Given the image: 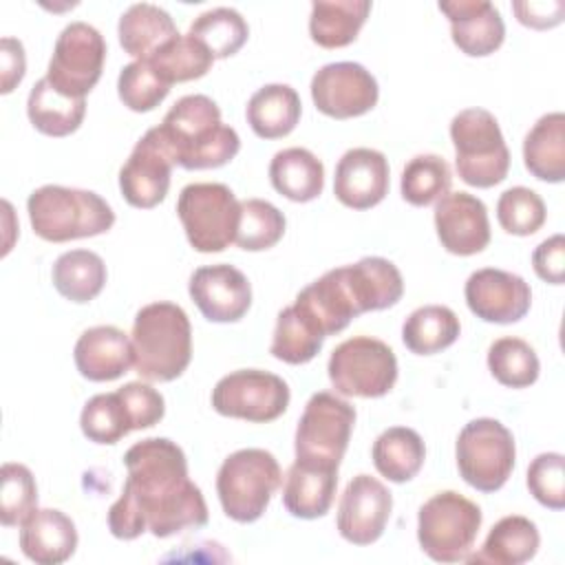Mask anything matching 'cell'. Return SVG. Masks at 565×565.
<instances>
[{
	"label": "cell",
	"instance_id": "f1b7e54d",
	"mask_svg": "<svg viewBox=\"0 0 565 565\" xmlns=\"http://www.w3.org/2000/svg\"><path fill=\"white\" fill-rule=\"evenodd\" d=\"M302 104L289 84H265L247 102V124L260 139L287 137L300 121Z\"/></svg>",
	"mask_w": 565,
	"mask_h": 565
},
{
	"label": "cell",
	"instance_id": "74e56055",
	"mask_svg": "<svg viewBox=\"0 0 565 565\" xmlns=\"http://www.w3.org/2000/svg\"><path fill=\"white\" fill-rule=\"evenodd\" d=\"M192 38L203 42L214 60L232 57L243 49L249 38V26L245 18L230 7H216L203 11L188 31Z\"/></svg>",
	"mask_w": 565,
	"mask_h": 565
},
{
	"label": "cell",
	"instance_id": "816d5d0a",
	"mask_svg": "<svg viewBox=\"0 0 565 565\" xmlns=\"http://www.w3.org/2000/svg\"><path fill=\"white\" fill-rule=\"evenodd\" d=\"M0 75H2V84H0V93L7 95L11 93L24 77L26 71V57H24V46L20 40L15 38H2L0 42Z\"/></svg>",
	"mask_w": 565,
	"mask_h": 565
},
{
	"label": "cell",
	"instance_id": "8992f818",
	"mask_svg": "<svg viewBox=\"0 0 565 565\" xmlns=\"http://www.w3.org/2000/svg\"><path fill=\"white\" fill-rule=\"evenodd\" d=\"M455 168L468 185L492 188L508 177L510 150L494 115L486 108H463L450 121Z\"/></svg>",
	"mask_w": 565,
	"mask_h": 565
},
{
	"label": "cell",
	"instance_id": "c3c4849f",
	"mask_svg": "<svg viewBox=\"0 0 565 565\" xmlns=\"http://www.w3.org/2000/svg\"><path fill=\"white\" fill-rule=\"evenodd\" d=\"M117 393L128 411L132 430L152 428L154 424H159L163 419V413H166L163 395L157 388H152L150 384L128 382L121 388H117Z\"/></svg>",
	"mask_w": 565,
	"mask_h": 565
},
{
	"label": "cell",
	"instance_id": "5bb4252c",
	"mask_svg": "<svg viewBox=\"0 0 565 565\" xmlns=\"http://www.w3.org/2000/svg\"><path fill=\"white\" fill-rule=\"evenodd\" d=\"M377 79L358 62H331L311 77L316 108L333 119L360 117L377 104Z\"/></svg>",
	"mask_w": 565,
	"mask_h": 565
},
{
	"label": "cell",
	"instance_id": "9c48e42d",
	"mask_svg": "<svg viewBox=\"0 0 565 565\" xmlns=\"http://www.w3.org/2000/svg\"><path fill=\"white\" fill-rule=\"evenodd\" d=\"M455 457L468 486L479 492H497L514 470V437L499 419L479 417L461 428Z\"/></svg>",
	"mask_w": 565,
	"mask_h": 565
},
{
	"label": "cell",
	"instance_id": "60d3db41",
	"mask_svg": "<svg viewBox=\"0 0 565 565\" xmlns=\"http://www.w3.org/2000/svg\"><path fill=\"white\" fill-rule=\"evenodd\" d=\"M452 183L450 166L439 154H417L402 170V196L415 207L430 205L448 194Z\"/></svg>",
	"mask_w": 565,
	"mask_h": 565
},
{
	"label": "cell",
	"instance_id": "d6a6232c",
	"mask_svg": "<svg viewBox=\"0 0 565 565\" xmlns=\"http://www.w3.org/2000/svg\"><path fill=\"white\" fill-rule=\"evenodd\" d=\"M369 13V0H316L309 15V35L322 49H342L358 38Z\"/></svg>",
	"mask_w": 565,
	"mask_h": 565
},
{
	"label": "cell",
	"instance_id": "7c38bea8",
	"mask_svg": "<svg viewBox=\"0 0 565 565\" xmlns=\"http://www.w3.org/2000/svg\"><path fill=\"white\" fill-rule=\"evenodd\" d=\"M212 406L223 417L267 424L287 411L289 386L282 377L269 371H232L223 375L212 388Z\"/></svg>",
	"mask_w": 565,
	"mask_h": 565
},
{
	"label": "cell",
	"instance_id": "4316f807",
	"mask_svg": "<svg viewBox=\"0 0 565 565\" xmlns=\"http://www.w3.org/2000/svg\"><path fill=\"white\" fill-rule=\"evenodd\" d=\"M121 49L135 60H150L161 46L179 35L170 13L150 2L130 4L117 24Z\"/></svg>",
	"mask_w": 565,
	"mask_h": 565
},
{
	"label": "cell",
	"instance_id": "ffe728a7",
	"mask_svg": "<svg viewBox=\"0 0 565 565\" xmlns=\"http://www.w3.org/2000/svg\"><path fill=\"white\" fill-rule=\"evenodd\" d=\"M388 183V161L380 150L351 148L335 166L333 194L347 207L369 210L386 196Z\"/></svg>",
	"mask_w": 565,
	"mask_h": 565
},
{
	"label": "cell",
	"instance_id": "7bdbcfd3",
	"mask_svg": "<svg viewBox=\"0 0 565 565\" xmlns=\"http://www.w3.org/2000/svg\"><path fill=\"white\" fill-rule=\"evenodd\" d=\"M79 426L95 444H117L132 430L128 411L117 391L93 395L82 408Z\"/></svg>",
	"mask_w": 565,
	"mask_h": 565
},
{
	"label": "cell",
	"instance_id": "603a6c76",
	"mask_svg": "<svg viewBox=\"0 0 565 565\" xmlns=\"http://www.w3.org/2000/svg\"><path fill=\"white\" fill-rule=\"evenodd\" d=\"M77 530L62 510H33L20 525V550L38 565H60L75 554Z\"/></svg>",
	"mask_w": 565,
	"mask_h": 565
},
{
	"label": "cell",
	"instance_id": "f907efd6",
	"mask_svg": "<svg viewBox=\"0 0 565 565\" xmlns=\"http://www.w3.org/2000/svg\"><path fill=\"white\" fill-rule=\"evenodd\" d=\"M512 11L516 20L530 29H552L563 22L565 4L561 0L554 2H512Z\"/></svg>",
	"mask_w": 565,
	"mask_h": 565
},
{
	"label": "cell",
	"instance_id": "3957f363",
	"mask_svg": "<svg viewBox=\"0 0 565 565\" xmlns=\"http://www.w3.org/2000/svg\"><path fill=\"white\" fill-rule=\"evenodd\" d=\"M135 371L148 382L177 380L192 360V327L188 313L174 302H150L132 322Z\"/></svg>",
	"mask_w": 565,
	"mask_h": 565
},
{
	"label": "cell",
	"instance_id": "d4e9b609",
	"mask_svg": "<svg viewBox=\"0 0 565 565\" xmlns=\"http://www.w3.org/2000/svg\"><path fill=\"white\" fill-rule=\"evenodd\" d=\"M342 271L360 316L388 309L397 305L404 294L399 269L382 256H364L353 265H344Z\"/></svg>",
	"mask_w": 565,
	"mask_h": 565
},
{
	"label": "cell",
	"instance_id": "ac0fdd59",
	"mask_svg": "<svg viewBox=\"0 0 565 565\" xmlns=\"http://www.w3.org/2000/svg\"><path fill=\"white\" fill-rule=\"evenodd\" d=\"M192 302L210 322H236L252 305V285L234 265L199 267L188 285Z\"/></svg>",
	"mask_w": 565,
	"mask_h": 565
},
{
	"label": "cell",
	"instance_id": "ab89813d",
	"mask_svg": "<svg viewBox=\"0 0 565 565\" xmlns=\"http://www.w3.org/2000/svg\"><path fill=\"white\" fill-rule=\"evenodd\" d=\"M488 369L499 384L508 388H525L536 382L541 364L525 340L505 335L490 344Z\"/></svg>",
	"mask_w": 565,
	"mask_h": 565
},
{
	"label": "cell",
	"instance_id": "7a4b0ae2",
	"mask_svg": "<svg viewBox=\"0 0 565 565\" xmlns=\"http://www.w3.org/2000/svg\"><path fill=\"white\" fill-rule=\"evenodd\" d=\"M174 163L185 170L221 168L241 150L238 132L221 121V108L207 95L181 97L159 124Z\"/></svg>",
	"mask_w": 565,
	"mask_h": 565
},
{
	"label": "cell",
	"instance_id": "83f0119b",
	"mask_svg": "<svg viewBox=\"0 0 565 565\" xmlns=\"http://www.w3.org/2000/svg\"><path fill=\"white\" fill-rule=\"evenodd\" d=\"M541 545L539 530L534 521L521 514H510L499 519L481 550L477 554H468V563H490V565H521L536 556Z\"/></svg>",
	"mask_w": 565,
	"mask_h": 565
},
{
	"label": "cell",
	"instance_id": "30bf717a",
	"mask_svg": "<svg viewBox=\"0 0 565 565\" xmlns=\"http://www.w3.org/2000/svg\"><path fill=\"white\" fill-rule=\"evenodd\" d=\"M327 371L340 395L382 397L397 382V358L386 342L371 335H355L331 351Z\"/></svg>",
	"mask_w": 565,
	"mask_h": 565
},
{
	"label": "cell",
	"instance_id": "1f68e13d",
	"mask_svg": "<svg viewBox=\"0 0 565 565\" xmlns=\"http://www.w3.org/2000/svg\"><path fill=\"white\" fill-rule=\"evenodd\" d=\"M26 115L35 130L49 137H66L79 128L86 99L60 93L46 77L38 79L26 99Z\"/></svg>",
	"mask_w": 565,
	"mask_h": 565
},
{
	"label": "cell",
	"instance_id": "52a82bcc",
	"mask_svg": "<svg viewBox=\"0 0 565 565\" xmlns=\"http://www.w3.org/2000/svg\"><path fill=\"white\" fill-rule=\"evenodd\" d=\"M481 508L455 490L433 494L417 514V541L437 563H459L470 554L481 527Z\"/></svg>",
	"mask_w": 565,
	"mask_h": 565
},
{
	"label": "cell",
	"instance_id": "f35d334b",
	"mask_svg": "<svg viewBox=\"0 0 565 565\" xmlns=\"http://www.w3.org/2000/svg\"><path fill=\"white\" fill-rule=\"evenodd\" d=\"M148 62L172 86L179 82L203 77L212 68L214 57L203 42H199L190 33H179L174 40L161 46Z\"/></svg>",
	"mask_w": 565,
	"mask_h": 565
},
{
	"label": "cell",
	"instance_id": "484cf974",
	"mask_svg": "<svg viewBox=\"0 0 565 565\" xmlns=\"http://www.w3.org/2000/svg\"><path fill=\"white\" fill-rule=\"evenodd\" d=\"M296 305L318 322L324 335L340 333L353 318L360 316L347 287L342 267L329 269L324 276L307 285L296 296Z\"/></svg>",
	"mask_w": 565,
	"mask_h": 565
},
{
	"label": "cell",
	"instance_id": "836d02e7",
	"mask_svg": "<svg viewBox=\"0 0 565 565\" xmlns=\"http://www.w3.org/2000/svg\"><path fill=\"white\" fill-rule=\"evenodd\" d=\"M375 470L393 483L411 481L424 466L426 446L417 430L406 426L386 428L371 448Z\"/></svg>",
	"mask_w": 565,
	"mask_h": 565
},
{
	"label": "cell",
	"instance_id": "8d00e7d4",
	"mask_svg": "<svg viewBox=\"0 0 565 565\" xmlns=\"http://www.w3.org/2000/svg\"><path fill=\"white\" fill-rule=\"evenodd\" d=\"M461 333L457 313L444 305H424L415 309L402 324V340L411 353L433 355L450 344Z\"/></svg>",
	"mask_w": 565,
	"mask_h": 565
},
{
	"label": "cell",
	"instance_id": "277c9868",
	"mask_svg": "<svg viewBox=\"0 0 565 565\" xmlns=\"http://www.w3.org/2000/svg\"><path fill=\"white\" fill-rule=\"evenodd\" d=\"M33 232L49 243H66L104 234L115 223V212L93 190L42 185L26 199Z\"/></svg>",
	"mask_w": 565,
	"mask_h": 565
},
{
	"label": "cell",
	"instance_id": "7402d4cb",
	"mask_svg": "<svg viewBox=\"0 0 565 565\" xmlns=\"http://www.w3.org/2000/svg\"><path fill=\"white\" fill-rule=\"evenodd\" d=\"M75 366L90 382H110L135 364L132 340L113 324L86 329L75 342Z\"/></svg>",
	"mask_w": 565,
	"mask_h": 565
},
{
	"label": "cell",
	"instance_id": "f6af8a7d",
	"mask_svg": "<svg viewBox=\"0 0 565 565\" xmlns=\"http://www.w3.org/2000/svg\"><path fill=\"white\" fill-rule=\"evenodd\" d=\"M117 93L130 110L148 113L168 97L170 84L150 66L148 60H135L121 68Z\"/></svg>",
	"mask_w": 565,
	"mask_h": 565
},
{
	"label": "cell",
	"instance_id": "d6986e66",
	"mask_svg": "<svg viewBox=\"0 0 565 565\" xmlns=\"http://www.w3.org/2000/svg\"><path fill=\"white\" fill-rule=\"evenodd\" d=\"M435 230L446 252L472 256L490 243L488 210L470 192H448L435 205Z\"/></svg>",
	"mask_w": 565,
	"mask_h": 565
},
{
	"label": "cell",
	"instance_id": "5b68a950",
	"mask_svg": "<svg viewBox=\"0 0 565 565\" xmlns=\"http://www.w3.org/2000/svg\"><path fill=\"white\" fill-rule=\"evenodd\" d=\"M282 483L276 457L263 448H241L223 459L216 475V492L223 512L238 521L260 519Z\"/></svg>",
	"mask_w": 565,
	"mask_h": 565
},
{
	"label": "cell",
	"instance_id": "4dcf8cb0",
	"mask_svg": "<svg viewBox=\"0 0 565 565\" xmlns=\"http://www.w3.org/2000/svg\"><path fill=\"white\" fill-rule=\"evenodd\" d=\"M269 181L289 201L307 203L322 194L324 166L307 148H285L269 163Z\"/></svg>",
	"mask_w": 565,
	"mask_h": 565
},
{
	"label": "cell",
	"instance_id": "e0dca14e",
	"mask_svg": "<svg viewBox=\"0 0 565 565\" xmlns=\"http://www.w3.org/2000/svg\"><path fill=\"white\" fill-rule=\"evenodd\" d=\"M468 309L494 324H512L530 311L532 291L530 285L505 269L483 267L468 276L463 287Z\"/></svg>",
	"mask_w": 565,
	"mask_h": 565
},
{
	"label": "cell",
	"instance_id": "44dd1931",
	"mask_svg": "<svg viewBox=\"0 0 565 565\" xmlns=\"http://www.w3.org/2000/svg\"><path fill=\"white\" fill-rule=\"evenodd\" d=\"M439 11L450 22L455 46L470 57L494 53L505 38V24L499 9L488 0L439 2Z\"/></svg>",
	"mask_w": 565,
	"mask_h": 565
},
{
	"label": "cell",
	"instance_id": "2e32d148",
	"mask_svg": "<svg viewBox=\"0 0 565 565\" xmlns=\"http://www.w3.org/2000/svg\"><path fill=\"white\" fill-rule=\"evenodd\" d=\"M391 510L393 497L388 488L371 475H358L347 483L340 497L338 532L353 545H371L382 536Z\"/></svg>",
	"mask_w": 565,
	"mask_h": 565
},
{
	"label": "cell",
	"instance_id": "d590c367",
	"mask_svg": "<svg viewBox=\"0 0 565 565\" xmlns=\"http://www.w3.org/2000/svg\"><path fill=\"white\" fill-rule=\"evenodd\" d=\"M53 287L71 302H90L106 285V265L90 249H71L57 256L51 269Z\"/></svg>",
	"mask_w": 565,
	"mask_h": 565
},
{
	"label": "cell",
	"instance_id": "6da1fadb",
	"mask_svg": "<svg viewBox=\"0 0 565 565\" xmlns=\"http://www.w3.org/2000/svg\"><path fill=\"white\" fill-rule=\"evenodd\" d=\"M128 477L119 499L108 510V530L121 541H132L146 530L168 539L181 530L207 523V505L196 483L188 477L183 450L166 437H148L124 455Z\"/></svg>",
	"mask_w": 565,
	"mask_h": 565
},
{
	"label": "cell",
	"instance_id": "ba28073f",
	"mask_svg": "<svg viewBox=\"0 0 565 565\" xmlns=\"http://www.w3.org/2000/svg\"><path fill=\"white\" fill-rule=\"evenodd\" d=\"M177 214L196 252H223L236 238L241 201L225 183H190L177 199Z\"/></svg>",
	"mask_w": 565,
	"mask_h": 565
},
{
	"label": "cell",
	"instance_id": "bcb514c9",
	"mask_svg": "<svg viewBox=\"0 0 565 565\" xmlns=\"http://www.w3.org/2000/svg\"><path fill=\"white\" fill-rule=\"evenodd\" d=\"M547 210L543 199L523 185L508 188L497 201V221L499 225L514 236H530L539 232L545 223Z\"/></svg>",
	"mask_w": 565,
	"mask_h": 565
},
{
	"label": "cell",
	"instance_id": "f546056e",
	"mask_svg": "<svg viewBox=\"0 0 565 565\" xmlns=\"http://www.w3.org/2000/svg\"><path fill=\"white\" fill-rule=\"evenodd\" d=\"M523 163L527 172L547 183L565 179V115H543L523 139Z\"/></svg>",
	"mask_w": 565,
	"mask_h": 565
},
{
	"label": "cell",
	"instance_id": "7dc6e473",
	"mask_svg": "<svg viewBox=\"0 0 565 565\" xmlns=\"http://www.w3.org/2000/svg\"><path fill=\"white\" fill-rule=\"evenodd\" d=\"M527 488L532 497L550 508H565V459L561 452H541L527 466Z\"/></svg>",
	"mask_w": 565,
	"mask_h": 565
},
{
	"label": "cell",
	"instance_id": "4fadbf2b",
	"mask_svg": "<svg viewBox=\"0 0 565 565\" xmlns=\"http://www.w3.org/2000/svg\"><path fill=\"white\" fill-rule=\"evenodd\" d=\"M104 60V35L93 24L77 20L57 35L44 77L64 95L86 97L102 77Z\"/></svg>",
	"mask_w": 565,
	"mask_h": 565
},
{
	"label": "cell",
	"instance_id": "e575fe53",
	"mask_svg": "<svg viewBox=\"0 0 565 565\" xmlns=\"http://www.w3.org/2000/svg\"><path fill=\"white\" fill-rule=\"evenodd\" d=\"M324 338L318 322L294 302L276 318L269 353L287 364H307L320 353Z\"/></svg>",
	"mask_w": 565,
	"mask_h": 565
},
{
	"label": "cell",
	"instance_id": "ee69618b",
	"mask_svg": "<svg viewBox=\"0 0 565 565\" xmlns=\"http://www.w3.org/2000/svg\"><path fill=\"white\" fill-rule=\"evenodd\" d=\"M38 508V486L33 472L7 461L0 468V521L7 527L22 525L24 519Z\"/></svg>",
	"mask_w": 565,
	"mask_h": 565
},
{
	"label": "cell",
	"instance_id": "cb8c5ba5",
	"mask_svg": "<svg viewBox=\"0 0 565 565\" xmlns=\"http://www.w3.org/2000/svg\"><path fill=\"white\" fill-rule=\"evenodd\" d=\"M338 486V468L296 459L287 470L282 503L296 519H320L329 512Z\"/></svg>",
	"mask_w": 565,
	"mask_h": 565
},
{
	"label": "cell",
	"instance_id": "8fae6325",
	"mask_svg": "<svg viewBox=\"0 0 565 565\" xmlns=\"http://www.w3.org/2000/svg\"><path fill=\"white\" fill-rule=\"evenodd\" d=\"M355 424V408L329 391H318L305 404L296 428V459L338 468Z\"/></svg>",
	"mask_w": 565,
	"mask_h": 565
},
{
	"label": "cell",
	"instance_id": "681fc988",
	"mask_svg": "<svg viewBox=\"0 0 565 565\" xmlns=\"http://www.w3.org/2000/svg\"><path fill=\"white\" fill-rule=\"evenodd\" d=\"M532 267L536 276L550 285H563L565 280V236L554 234L545 238L532 252Z\"/></svg>",
	"mask_w": 565,
	"mask_h": 565
},
{
	"label": "cell",
	"instance_id": "b9f144b4",
	"mask_svg": "<svg viewBox=\"0 0 565 565\" xmlns=\"http://www.w3.org/2000/svg\"><path fill=\"white\" fill-rule=\"evenodd\" d=\"M285 214L265 199L241 201V218L234 243L245 252L274 247L285 234Z\"/></svg>",
	"mask_w": 565,
	"mask_h": 565
},
{
	"label": "cell",
	"instance_id": "9a60e30c",
	"mask_svg": "<svg viewBox=\"0 0 565 565\" xmlns=\"http://www.w3.org/2000/svg\"><path fill=\"white\" fill-rule=\"evenodd\" d=\"M174 157L166 146L159 126L150 128L132 148L119 170V190L124 199L139 210L159 205L168 190L174 168Z\"/></svg>",
	"mask_w": 565,
	"mask_h": 565
}]
</instances>
